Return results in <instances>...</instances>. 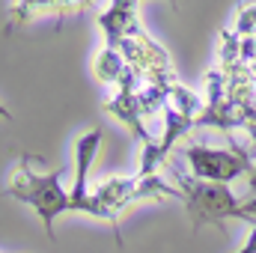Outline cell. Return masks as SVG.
Segmentation results:
<instances>
[{"label":"cell","instance_id":"cell-1","mask_svg":"<svg viewBox=\"0 0 256 253\" xmlns=\"http://www.w3.org/2000/svg\"><path fill=\"white\" fill-rule=\"evenodd\" d=\"M63 170L66 167H57L54 173L39 176V173H33L30 158L21 155L18 164H15V170H12V176H9V185H6L9 196H15L18 202H27L39 214V220H42V226H45V232H48L51 242H54V220L60 214H66V212H72L68 194L60 185Z\"/></svg>","mask_w":256,"mask_h":253},{"label":"cell","instance_id":"cell-2","mask_svg":"<svg viewBox=\"0 0 256 253\" xmlns=\"http://www.w3.org/2000/svg\"><path fill=\"white\" fill-rule=\"evenodd\" d=\"M173 179L179 182V190H182V202L188 208V218H191L194 230L206 226V224H224L230 218H244L242 206L244 200H238L230 185H214V182H202V179H194L188 176L176 161H167L164 164Z\"/></svg>","mask_w":256,"mask_h":253},{"label":"cell","instance_id":"cell-3","mask_svg":"<svg viewBox=\"0 0 256 253\" xmlns=\"http://www.w3.org/2000/svg\"><path fill=\"white\" fill-rule=\"evenodd\" d=\"M96 196V202L110 214V226H114V236H116V242L122 244V238H120V212L131 206V202H137V200H164V196H170V200H182V190L179 188H170L167 182H161L158 176H114V179H108L102 188L92 194Z\"/></svg>","mask_w":256,"mask_h":253},{"label":"cell","instance_id":"cell-4","mask_svg":"<svg viewBox=\"0 0 256 253\" xmlns=\"http://www.w3.org/2000/svg\"><path fill=\"white\" fill-rule=\"evenodd\" d=\"M182 158L188 161L194 179L202 182H214V185H226L232 179H238L242 173L254 170V158L242 149V143L230 134V149H212L202 143H194L182 149Z\"/></svg>","mask_w":256,"mask_h":253},{"label":"cell","instance_id":"cell-5","mask_svg":"<svg viewBox=\"0 0 256 253\" xmlns=\"http://www.w3.org/2000/svg\"><path fill=\"white\" fill-rule=\"evenodd\" d=\"M98 149H102V128L98 126L90 128V131L74 143V190L68 194V202H72V212H84V214H92V218H102V220L114 224L110 214H108V212L96 202V196L86 190V176H90V167H92Z\"/></svg>","mask_w":256,"mask_h":253},{"label":"cell","instance_id":"cell-6","mask_svg":"<svg viewBox=\"0 0 256 253\" xmlns=\"http://www.w3.org/2000/svg\"><path fill=\"white\" fill-rule=\"evenodd\" d=\"M196 128H220L226 137H230V131L242 128L238 114L226 102V80H224L218 66L206 74V110L196 120Z\"/></svg>","mask_w":256,"mask_h":253},{"label":"cell","instance_id":"cell-7","mask_svg":"<svg viewBox=\"0 0 256 253\" xmlns=\"http://www.w3.org/2000/svg\"><path fill=\"white\" fill-rule=\"evenodd\" d=\"M98 27L104 33V48L120 51V45L126 39H134L140 33H146L137 21V3L134 0H116L108 6L104 15H98Z\"/></svg>","mask_w":256,"mask_h":253},{"label":"cell","instance_id":"cell-8","mask_svg":"<svg viewBox=\"0 0 256 253\" xmlns=\"http://www.w3.org/2000/svg\"><path fill=\"white\" fill-rule=\"evenodd\" d=\"M104 110L114 116V120H120L122 126L143 143V146H149V143H155L149 134H146V128H143V110H140V104H137V92H126V90H120L110 102H104Z\"/></svg>","mask_w":256,"mask_h":253},{"label":"cell","instance_id":"cell-9","mask_svg":"<svg viewBox=\"0 0 256 253\" xmlns=\"http://www.w3.org/2000/svg\"><path fill=\"white\" fill-rule=\"evenodd\" d=\"M126 68H128V63L122 60L120 51H114V48H102L98 51V57H96V78L102 84H114L116 86Z\"/></svg>","mask_w":256,"mask_h":253},{"label":"cell","instance_id":"cell-10","mask_svg":"<svg viewBox=\"0 0 256 253\" xmlns=\"http://www.w3.org/2000/svg\"><path fill=\"white\" fill-rule=\"evenodd\" d=\"M84 3H15V21H27L33 18V12H78Z\"/></svg>","mask_w":256,"mask_h":253},{"label":"cell","instance_id":"cell-11","mask_svg":"<svg viewBox=\"0 0 256 253\" xmlns=\"http://www.w3.org/2000/svg\"><path fill=\"white\" fill-rule=\"evenodd\" d=\"M256 30V6H248V9H242V15H238V21H236V36L238 39H250Z\"/></svg>","mask_w":256,"mask_h":253},{"label":"cell","instance_id":"cell-12","mask_svg":"<svg viewBox=\"0 0 256 253\" xmlns=\"http://www.w3.org/2000/svg\"><path fill=\"white\" fill-rule=\"evenodd\" d=\"M238 253H256V226L250 230V238H248V244H244Z\"/></svg>","mask_w":256,"mask_h":253},{"label":"cell","instance_id":"cell-13","mask_svg":"<svg viewBox=\"0 0 256 253\" xmlns=\"http://www.w3.org/2000/svg\"><path fill=\"white\" fill-rule=\"evenodd\" d=\"M248 185H250V194H256V167L248 173Z\"/></svg>","mask_w":256,"mask_h":253},{"label":"cell","instance_id":"cell-14","mask_svg":"<svg viewBox=\"0 0 256 253\" xmlns=\"http://www.w3.org/2000/svg\"><path fill=\"white\" fill-rule=\"evenodd\" d=\"M0 116H3V120H12V114H9V110H6L3 104H0Z\"/></svg>","mask_w":256,"mask_h":253}]
</instances>
